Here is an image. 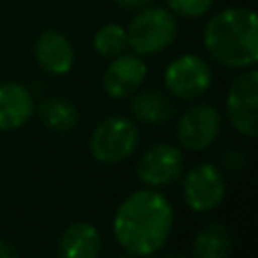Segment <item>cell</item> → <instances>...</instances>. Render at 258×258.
<instances>
[{
  "instance_id": "1",
  "label": "cell",
  "mask_w": 258,
  "mask_h": 258,
  "mask_svg": "<svg viewBox=\"0 0 258 258\" xmlns=\"http://www.w3.org/2000/svg\"><path fill=\"white\" fill-rule=\"evenodd\" d=\"M173 228V208L155 189H139L127 196L115 216V240L129 256H151L161 250Z\"/></svg>"
},
{
  "instance_id": "2",
  "label": "cell",
  "mask_w": 258,
  "mask_h": 258,
  "mask_svg": "<svg viewBox=\"0 0 258 258\" xmlns=\"http://www.w3.org/2000/svg\"><path fill=\"white\" fill-rule=\"evenodd\" d=\"M204 46L228 69H250L258 60V24L250 8H226L204 26Z\"/></svg>"
},
{
  "instance_id": "3",
  "label": "cell",
  "mask_w": 258,
  "mask_h": 258,
  "mask_svg": "<svg viewBox=\"0 0 258 258\" xmlns=\"http://www.w3.org/2000/svg\"><path fill=\"white\" fill-rule=\"evenodd\" d=\"M125 30L127 46H131L135 54H157L175 40L177 20L167 8L145 6L131 18Z\"/></svg>"
},
{
  "instance_id": "4",
  "label": "cell",
  "mask_w": 258,
  "mask_h": 258,
  "mask_svg": "<svg viewBox=\"0 0 258 258\" xmlns=\"http://www.w3.org/2000/svg\"><path fill=\"white\" fill-rule=\"evenodd\" d=\"M139 143V129L127 117H107L89 139L91 155L101 163H119L127 159Z\"/></svg>"
},
{
  "instance_id": "5",
  "label": "cell",
  "mask_w": 258,
  "mask_h": 258,
  "mask_svg": "<svg viewBox=\"0 0 258 258\" xmlns=\"http://www.w3.org/2000/svg\"><path fill=\"white\" fill-rule=\"evenodd\" d=\"M226 113L232 127L246 135H258V71L248 69L240 77H236L228 89L226 97Z\"/></svg>"
},
{
  "instance_id": "6",
  "label": "cell",
  "mask_w": 258,
  "mask_h": 258,
  "mask_svg": "<svg viewBox=\"0 0 258 258\" xmlns=\"http://www.w3.org/2000/svg\"><path fill=\"white\" fill-rule=\"evenodd\" d=\"M163 81L173 97L187 101L204 95L210 89L212 69L198 54H181L167 64Z\"/></svg>"
},
{
  "instance_id": "7",
  "label": "cell",
  "mask_w": 258,
  "mask_h": 258,
  "mask_svg": "<svg viewBox=\"0 0 258 258\" xmlns=\"http://www.w3.org/2000/svg\"><path fill=\"white\" fill-rule=\"evenodd\" d=\"M183 200L194 212H210L226 198V181L222 171L212 163H200L183 177Z\"/></svg>"
},
{
  "instance_id": "8",
  "label": "cell",
  "mask_w": 258,
  "mask_h": 258,
  "mask_svg": "<svg viewBox=\"0 0 258 258\" xmlns=\"http://www.w3.org/2000/svg\"><path fill=\"white\" fill-rule=\"evenodd\" d=\"M222 129V117L212 105H194L177 121V141L189 151L208 149Z\"/></svg>"
},
{
  "instance_id": "9",
  "label": "cell",
  "mask_w": 258,
  "mask_h": 258,
  "mask_svg": "<svg viewBox=\"0 0 258 258\" xmlns=\"http://www.w3.org/2000/svg\"><path fill=\"white\" fill-rule=\"evenodd\" d=\"M183 155L175 145L169 143H155L143 151L137 161V177L151 185L161 187L173 183L181 175Z\"/></svg>"
},
{
  "instance_id": "10",
  "label": "cell",
  "mask_w": 258,
  "mask_h": 258,
  "mask_svg": "<svg viewBox=\"0 0 258 258\" xmlns=\"http://www.w3.org/2000/svg\"><path fill=\"white\" fill-rule=\"evenodd\" d=\"M147 67L139 54H117L111 58L103 75V89L113 99H125L133 95L145 81Z\"/></svg>"
},
{
  "instance_id": "11",
  "label": "cell",
  "mask_w": 258,
  "mask_h": 258,
  "mask_svg": "<svg viewBox=\"0 0 258 258\" xmlns=\"http://www.w3.org/2000/svg\"><path fill=\"white\" fill-rule=\"evenodd\" d=\"M34 58L38 67L48 75H67L75 62V50L71 40L58 30H44L34 42Z\"/></svg>"
},
{
  "instance_id": "12",
  "label": "cell",
  "mask_w": 258,
  "mask_h": 258,
  "mask_svg": "<svg viewBox=\"0 0 258 258\" xmlns=\"http://www.w3.org/2000/svg\"><path fill=\"white\" fill-rule=\"evenodd\" d=\"M34 111L30 91L20 83H0V131L22 127Z\"/></svg>"
},
{
  "instance_id": "13",
  "label": "cell",
  "mask_w": 258,
  "mask_h": 258,
  "mask_svg": "<svg viewBox=\"0 0 258 258\" xmlns=\"http://www.w3.org/2000/svg\"><path fill=\"white\" fill-rule=\"evenodd\" d=\"M99 252L101 234L91 222H75L60 236V258H99Z\"/></svg>"
},
{
  "instance_id": "14",
  "label": "cell",
  "mask_w": 258,
  "mask_h": 258,
  "mask_svg": "<svg viewBox=\"0 0 258 258\" xmlns=\"http://www.w3.org/2000/svg\"><path fill=\"white\" fill-rule=\"evenodd\" d=\"M131 113L141 123H163L173 117L175 109L167 95L155 89H145L131 99Z\"/></svg>"
},
{
  "instance_id": "15",
  "label": "cell",
  "mask_w": 258,
  "mask_h": 258,
  "mask_svg": "<svg viewBox=\"0 0 258 258\" xmlns=\"http://www.w3.org/2000/svg\"><path fill=\"white\" fill-rule=\"evenodd\" d=\"M232 250V236L226 226L212 222L200 228L191 242L194 258H228Z\"/></svg>"
},
{
  "instance_id": "16",
  "label": "cell",
  "mask_w": 258,
  "mask_h": 258,
  "mask_svg": "<svg viewBox=\"0 0 258 258\" xmlns=\"http://www.w3.org/2000/svg\"><path fill=\"white\" fill-rule=\"evenodd\" d=\"M38 115H40V121L48 129H52L56 133H69L79 123L77 107L71 101L62 99V97H48V99H44L38 105Z\"/></svg>"
},
{
  "instance_id": "17",
  "label": "cell",
  "mask_w": 258,
  "mask_h": 258,
  "mask_svg": "<svg viewBox=\"0 0 258 258\" xmlns=\"http://www.w3.org/2000/svg\"><path fill=\"white\" fill-rule=\"evenodd\" d=\"M93 48L105 58H113V56L125 52V48H127V30L121 24H115V22L103 24L93 34Z\"/></svg>"
},
{
  "instance_id": "18",
  "label": "cell",
  "mask_w": 258,
  "mask_h": 258,
  "mask_svg": "<svg viewBox=\"0 0 258 258\" xmlns=\"http://www.w3.org/2000/svg\"><path fill=\"white\" fill-rule=\"evenodd\" d=\"M165 2L173 14L183 16V18L204 16L214 4V0H165Z\"/></svg>"
},
{
  "instance_id": "19",
  "label": "cell",
  "mask_w": 258,
  "mask_h": 258,
  "mask_svg": "<svg viewBox=\"0 0 258 258\" xmlns=\"http://www.w3.org/2000/svg\"><path fill=\"white\" fill-rule=\"evenodd\" d=\"M222 163H224V167L230 169V171H240V169L246 167L248 155H246L244 151H238V149H228V151L222 153Z\"/></svg>"
},
{
  "instance_id": "20",
  "label": "cell",
  "mask_w": 258,
  "mask_h": 258,
  "mask_svg": "<svg viewBox=\"0 0 258 258\" xmlns=\"http://www.w3.org/2000/svg\"><path fill=\"white\" fill-rule=\"evenodd\" d=\"M119 8H125V10H141L145 6H149L153 0H113Z\"/></svg>"
},
{
  "instance_id": "21",
  "label": "cell",
  "mask_w": 258,
  "mask_h": 258,
  "mask_svg": "<svg viewBox=\"0 0 258 258\" xmlns=\"http://www.w3.org/2000/svg\"><path fill=\"white\" fill-rule=\"evenodd\" d=\"M0 258H14V252H12V248L0 238Z\"/></svg>"
},
{
  "instance_id": "22",
  "label": "cell",
  "mask_w": 258,
  "mask_h": 258,
  "mask_svg": "<svg viewBox=\"0 0 258 258\" xmlns=\"http://www.w3.org/2000/svg\"><path fill=\"white\" fill-rule=\"evenodd\" d=\"M161 258H185V256H181V254H175V252H169V254H163Z\"/></svg>"
},
{
  "instance_id": "23",
  "label": "cell",
  "mask_w": 258,
  "mask_h": 258,
  "mask_svg": "<svg viewBox=\"0 0 258 258\" xmlns=\"http://www.w3.org/2000/svg\"><path fill=\"white\" fill-rule=\"evenodd\" d=\"M123 258H131V256H123Z\"/></svg>"
}]
</instances>
